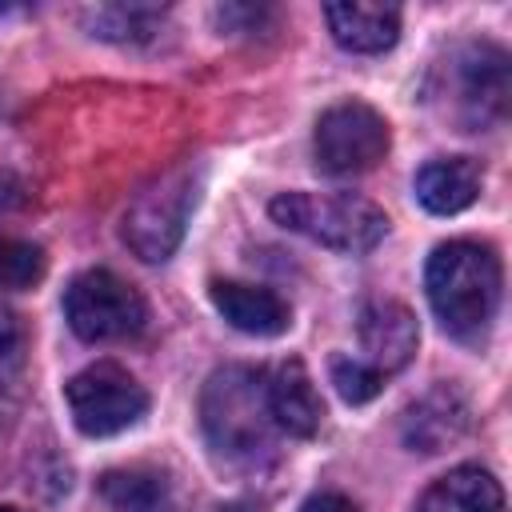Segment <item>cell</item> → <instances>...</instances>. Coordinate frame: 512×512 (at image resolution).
Returning a JSON list of instances; mask_svg holds the SVG:
<instances>
[{
	"mask_svg": "<svg viewBox=\"0 0 512 512\" xmlns=\"http://www.w3.org/2000/svg\"><path fill=\"white\" fill-rule=\"evenodd\" d=\"M424 288L452 336H480L500 308V260L488 244L448 240L428 256Z\"/></svg>",
	"mask_w": 512,
	"mask_h": 512,
	"instance_id": "6da1fadb",
	"label": "cell"
},
{
	"mask_svg": "<svg viewBox=\"0 0 512 512\" xmlns=\"http://www.w3.org/2000/svg\"><path fill=\"white\" fill-rule=\"evenodd\" d=\"M200 424L216 456L232 464H256L272 452V412L264 396V376L244 364L216 368L200 392Z\"/></svg>",
	"mask_w": 512,
	"mask_h": 512,
	"instance_id": "7a4b0ae2",
	"label": "cell"
},
{
	"mask_svg": "<svg viewBox=\"0 0 512 512\" xmlns=\"http://www.w3.org/2000/svg\"><path fill=\"white\" fill-rule=\"evenodd\" d=\"M268 212L280 228L348 256L372 252L388 232V216L356 192H280Z\"/></svg>",
	"mask_w": 512,
	"mask_h": 512,
	"instance_id": "3957f363",
	"label": "cell"
},
{
	"mask_svg": "<svg viewBox=\"0 0 512 512\" xmlns=\"http://www.w3.org/2000/svg\"><path fill=\"white\" fill-rule=\"evenodd\" d=\"M196 188L200 176L192 164H172L168 172H160L152 184H144L128 212H124V244L132 248V256H140L144 264H164L188 228V216L196 208Z\"/></svg>",
	"mask_w": 512,
	"mask_h": 512,
	"instance_id": "277c9868",
	"label": "cell"
},
{
	"mask_svg": "<svg viewBox=\"0 0 512 512\" xmlns=\"http://www.w3.org/2000/svg\"><path fill=\"white\" fill-rule=\"evenodd\" d=\"M64 316L68 328L88 340V344H108V340H132L148 324V304L144 296L120 280L108 268H88L80 272L68 292H64Z\"/></svg>",
	"mask_w": 512,
	"mask_h": 512,
	"instance_id": "5b68a950",
	"label": "cell"
},
{
	"mask_svg": "<svg viewBox=\"0 0 512 512\" xmlns=\"http://www.w3.org/2000/svg\"><path fill=\"white\" fill-rule=\"evenodd\" d=\"M64 400H68L72 424L84 436H116L148 412L144 384L112 360H100V364H88L84 372H76L64 388Z\"/></svg>",
	"mask_w": 512,
	"mask_h": 512,
	"instance_id": "8992f818",
	"label": "cell"
},
{
	"mask_svg": "<svg viewBox=\"0 0 512 512\" xmlns=\"http://www.w3.org/2000/svg\"><path fill=\"white\" fill-rule=\"evenodd\" d=\"M312 148H316V164L328 176L372 172L384 160V152H388V120L376 108L360 104V100L332 104L316 120Z\"/></svg>",
	"mask_w": 512,
	"mask_h": 512,
	"instance_id": "52a82bcc",
	"label": "cell"
},
{
	"mask_svg": "<svg viewBox=\"0 0 512 512\" xmlns=\"http://www.w3.org/2000/svg\"><path fill=\"white\" fill-rule=\"evenodd\" d=\"M452 88V116L464 128H488L508 108V56L488 40L460 44L448 56L444 92Z\"/></svg>",
	"mask_w": 512,
	"mask_h": 512,
	"instance_id": "ba28073f",
	"label": "cell"
},
{
	"mask_svg": "<svg viewBox=\"0 0 512 512\" xmlns=\"http://www.w3.org/2000/svg\"><path fill=\"white\" fill-rule=\"evenodd\" d=\"M468 428H472V408H468L464 392L452 384H436L416 404H408L400 416L404 444L412 452H428V456L460 444L468 436Z\"/></svg>",
	"mask_w": 512,
	"mask_h": 512,
	"instance_id": "9c48e42d",
	"label": "cell"
},
{
	"mask_svg": "<svg viewBox=\"0 0 512 512\" xmlns=\"http://www.w3.org/2000/svg\"><path fill=\"white\" fill-rule=\"evenodd\" d=\"M416 344H420L416 316L400 300H368L360 308V348L380 376L400 372L416 356Z\"/></svg>",
	"mask_w": 512,
	"mask_h": 512,
	"instance_id": "30bf717a",
	"label": "cell"
},
{
	"mask_svg": "<svg viewBox=\"0 0 512 512\" xmlns=\"http://www.w3.org/2000/svg\"><path fill=\"white\" fill-rule=\"evenodd\" d=\"M264 396H268V412H272V424L288 436H316L320 420H324V400L304 368V360L288 356L280 360L268 376H264Z\"/></svg>",
	"mask_w": 512,
	"mask_h": 512,
	"instance_id": "8fae6325",
	"label": "cell"
},
{
	"mask_svg": "<svg viewBox=\"0 0 512 512\" xmlns=\"http://www.w3.org/2000/svg\"><path fill=\"white\" fill-rule=\"evenodd\" d=\"M212 308L248 336H280L292 324V308L284 296H276L272 288L260 284H244V280H212L208 288Z\"/></svg>",
	"mask_w": 512,
	"mask_h": 512,
	"instance_id": "7c38bea8",
	"label": "cell"
},
{
	"mask_svg": "<svg viewBox=\"0 0 512 512\" xmlns=\"http://www.w3.org/2000/svg\"><path fill=\"white\" fill-rule=\"evenodd\" d=\"M324 20H328L332 40L356 56H376V52L392 48L400 36V8L396 4L340 0V4H324Z\"/></svg>",
	"mask_w": 512,
	"mask_h": 512,
	"instance_id": "4fadbf2b",
	"label": "cell"
},
{
	"mask_svg": "<svg viewBox=\"0 0 512 512\" xmlns=\"http://www.w3.org/2000/svg\"><path fill=\"white\" fill-rule=\"evenodd\" d=\"M480 164L472 156H436L416 172V200L436 216H456L480 196Z\"/></svg>",
	"mask_w": 512,
	"mask_h": 512,
	"instance_id": "5bb4252c",
	"label": "cell"
},
{
	"mask_svg": "<svg viewBox=\"0 0 512 512\" xmlns=\"http://www.w3.org/2000/svg\"><path fill=\"white\" fill-rule=\"evenodd\" d=\"M416 512H504V488L480 464H460L420 496Z\"/></svg>",
	"mask_w": 512,
	"mask_h": 512,
	"instance_id": "9a60e30c",
	"label": "cell"
},
{
	"mask_svg": "<svg viewBox=\"0 0 512 512\" xmlns=\"http://www.w3.org/2000/svg\"><path fill=\"white\" fill-rule=\"evenodd\" d=\"M100 496L116 512H176L172 484L156 468H112L100 476Z\"/></svg>",
	"mask_w": 512,
	"mask_h": 512,
	"instance_id": "2e32d148",
	"label": "cell"
},
{
	"mask_svg": "<svg viewBox=\"0 0 512 512\" xmlns=\"http://www.w3.org/2000/svg\"><path fill=\"white\" fill-rule=\"evenodd\" d=\"M164 20V8H148V4H100L84 12V24L92 28V36L100 40H116V44H140L148 40Z\"/></svg>",
	"mask_w": 512,
	"mask_h": 512,
	"instance_id": "e0dca14e",
	"label": "cell"
},
{
	"mask_svg": "<svg viewBox=\"0 0 512 512\" xmlns=\"http://www.w3.org/2000/svg\"><path fill=\"white\" fill-rule=\"evenodd\" d=\"M44 248L32 240H16V236H0V288H32L44 276Z\"/></svg>",
	"mask_w": 512,
	"mask_h": 512,
	"instance_id": "ac0fdd59",
	"label": "cell"
},
{
	"mask_svg": "<svg viewBox=\"0 0 512 512\" xmlns=\"http://www.w3.org/2000/svg\"><path fill=\"white\" fill-rule=\"evenodd\" d=\"M328 372H332V384H336L344 404H368L384 384V376L360 356H332Z\"/></svg>",
	"mask_w": 512,
	"mask_h": 512,
	"instance_id": "d6986e66",
	"label": "cell"
},
{
	"mask_svg": "<svg viewBox=\"0 0 512 512\" xmlns=\"http://www.w3.org/2000/svg\"><path fill=\"white\" fill-rule=\"evenodd\" d=\"M20 352H24V328H20L16 312H8L0 304V380L20 364Z\"/></svg>",
	"mask_w": 512,
	"mask_h": 512,
	"instance_id": "ffe728a7",
	"label": "cell"
},
{
	"mask_svg": "<svg viewBox=\"0 0 512 512\" xmlns=\"http://www.w3.org/2000/svg\"><path fill=\"white\" fill-rule=\"evenodd\" d=\"M300 512H360V508L348 496H340V492H316V496L304 500Z\"/></svg>",
	"mask_w": 512,
	"mask_h": 512,
	"instance_id": "44dd1931",
	"label": "cell"
},
{
	"mask_svg": "<svg viewBox=\"0 0 512 512\" xmlns=\"http://www.w3.org/2000/svg\"><path fill=\"white\" fill-rule=\"evenodd\" d=\"M216 512H260L256 504H224V508H216Z\"/></svg>",
	"mask_w": 512,
	"mask_h": 512,
	"instance_id": "7402d4cb",
	"label": "cell"
},
{
	"mask_svg": "<svg viewBox=\"0 0 512 512\" xmlns=\"http://www.w3.org/2000/svg\"><path fill=\"white\" fill-rule=\"evenodd\" d=\"M0 512H20V508H0Z\"/></svg>",
	"mask_w": 512,
	"mask_h": 512,
	"instance_id": "603a6c76",
	"label": "cell"
}]
</instances>
